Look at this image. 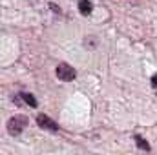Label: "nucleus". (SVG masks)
<instances>
[{
	"mask_svg": "<svg viewBox=\"0 0 157 155\" xmlns=\"http://www.w3.org/2000/svg\"><path fill=\"white\" fill-rule=\"evenodd\" d=\"M26 126H28V117L26 115H15L7 120V133L13 135V137H17V135H20L26 130Z\"/></svg>",
	"mask_w": 157,
	"mask_h": 155,
	"instance_id": "f257e3e1",
	"label": "nucleus"
},
{
	"mask_svg": "<svg viewBox=\"0 0 157 155\" xmlns=\"http://www.w3.org/2000/svg\"><path fill=\"white\" fill-rule=\"evenodd\" d=\"M55 73H57V78H60L62 82H71V80H75V77H77L75 68H71V66L66 64V62L59 64L57 70H55Z\"/></svg>",
	"mask_w": 157,
	"mask_h": 155,
	"instance_id": "f03ea898",
	"label": "nucleus"
},
{
	"mask_svg": "<svg viewBox=\"0 0 157 155\" xmlns=\"http://www.w3.org/2000/svg\"><path fill=\"white\" fill-rule=\"evenodd\" d=\"M37 124H39L42 130H48V131H53V133L59 130L57 122H55L53 119H49L48 115H44V113H39V115H37Z\"/></svg>",
	"mask_w": 157,
	"mask_h": 155,
	"instance_id": "7ed1b4c3",
	"label": "nucleus"
},
{
	"mask_svg": "<svg viewBox=\"0 0 157 155\" xmlns=\"http://www.w3.org/2000/svg\"><path fill=\"white\" fill-rule=\"evenodd\" d=\"M77 6H78L80 15H84V17L91 15V11H93V6H91V2H90V0H78Z\"/></svg>",
	"mask_w": 157,
	"mask_h": 155,
	"instance_id": "20e7f679",
	"label": "nucleus"
},
{
	"mask_svg": "<svg viewBox=\"0 0 157 155\" xmlns=\"http://www.w3.org/2000/svg\"><path fill=\"white\" fill-rule=\"evenodd\" d=\"M133 139H135V144H137L143 152H150V150H152V148H150V144H148V141H146L143 135H135Z\"/></svg>",
	"mask_w": 157,
	"mask_h": 155,
	"instance_id": "39448f33",
	"label": "nucleus"
},
{
	"mask_svg": "<svg viewBox=\"0 0 157 155\" xmlns=\"http://www.w3.org/2000/svg\"><path fill=\"white\" fill-rule=\"evenodd\" d=\"M20 97H22V100L24 102H28L31 108H37V99L31 95V93H28V91H24V93H20Z\"/></svg>",
	"mask_w": 157,
	"mask_h": 155,
	"instance_id": "423d86ee",
	"label": "nucleus"
},
{
	"mask_svg": "<svg viewBox=\"0 0 157 155\" xmlns=\"http://www.w3.org/2000/svg\"><path fill=\"white\" fill-rule=\"evenodd\" d=\"M49 7H51V9H53V11H57V13H60V9H59V7H57V4H49Z\"/></svg>",
	"mask_w": 157,
	"mask_h": 155,
	"instance_id": "0eeeda50",
	"label": "nucleus"
},
{
	"mask_svg": "<svg viewBox=\"0 0 157 155\" xmlns=\"http://www.w3.org/2000/svg\"><path fill=\"white\" fill-rule=\"evenodd\" d=\"M152 86H157V75H154V77H152Z\"/></svg>",
	"mask_w": 157,
	"mask_h": 155,
	"instance_id": "6e6552de",
	"label": "nucleus"
}]
</instances>
